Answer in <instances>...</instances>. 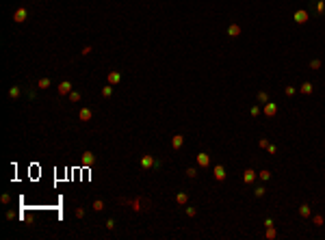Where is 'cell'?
Here are the masks:
<instances>
[{
    "label": "cell",
    "mask_w": 325,
    "mask_h": 240,
    "mask_svg": "<svg viewBox=\"0 0 325 240\" xmlns=\"http://www.w3.org/2000/svg\"><path fill=\"white\" fill-rule=\"evenodd\" d=\"M264 195V188H256V197H262Z\"/></svg>",
    "instance_id": "cell-35"
},
{
    "label": "cell",
    "mask_w": 325,
    "mask_h": 240,
    "mask_svg": "<svg viewBox=\"0 0 325 240\" xmlns=\"http://www.w3.org/2000/svg\"><path fill=\"white\" fill-rule=\"evenodd\" d=\"M228 35H230V37H239V35H241V26L232 24V26L228 28Z\"/></svg>",
    "instance_id": "cell-16"
},
{
    "label": "cell",
    "mask_w": 325,
    "mask_h": 240,
    "mask_svg": "<svg viewBox=\"0 0 325 240\" xmlns=\"http://www.w3.org/2000/svg\"><path fill=\"white\" fill-rule=\"evenodd\" d=\"M78 119H80V121H91V119H93L91 108H80V110H78Z\"/></svg>",
    "instance_id": "cell-6"
},
{
    "label": "cell",
    "mask_w": 325,
    "mask_h": 240,
    "mask_svg": "<svg viewBox=\"0 0 325 240\" xmlns=\"http://www.w3.org/2000/svg\"><path fill=\"white\" fill-rule=\"evenodd\" d=\"M243 177H245V182H247V184H251V182L256 180V171H254V169H247Z\"/></svg>",
    "instance_id": "cell-13"
},
{
    "label": "cell",
    "mask_w": 325,
    "mask_h": 240,
    "mask_svg": "<svg viewBox=\"0 0 325 240\" xmlns=\"http://www.w3.org/2000/svg\"><path fill=\"white\" fill-rule=\"evenodd\" d=\"M299 214H301V216H310V208H308V205H301V208H299Z\"/></svg>",
    "instance_id": "cell-21"
},
{
    "label": "cell",
    "mask_w": 325,
    "mask_h": 240,
    "mask_svg": "<svg viewBox=\"0 0 325 240\" xmlns=\"http://www.w3.org/2000/svg\"><path fill=\"white\" fill-rule=\"evenodd\" d=\"M7 219H9V221H13V219H15V212H13V210H9V212H7Z\"/></svg>",
    "instance_id": "cell-32"
},
{
    "label": "cell",
    "mask_w": 325,
    "mask_h": 240,
    "mask_svg": "<svg viewBox=\"0 0 325 240\" xmlns=\"http://www.w3.org/2000/svg\"><path fill=\"white\" fill-rule=\"evenodd\" d=\"M258 100H260V102H267L269 97H267V93H260V95H258Z\"/></svg>",
    "instance_id": "cell-34"
},
{
    "label": "cell",
    "mask_w": 325,
    "mask_h": 240,
    "mask_svg": "<svg viewBox=\"0 0 325 240\" xmlns=\"http://www.w3.org/2000/svg\"><path fill=\"white\" fill-rule=\"evenodd\" d=\"M76 219H85V208H76Z\"/></svg>",
    "instance_id": "cell-23"
},
{
    "label": "cell",
    "mask_w": 325,
    "mask_h": 240,
    "mask_svg": "<svg viewBox=\"0 0 325 240\" xmlns=\"http://www.w3.org/2000/svg\"><path fill=\"white\" fill-rule=\"evenodd\" d=\"M50 85H52L50 78H39V80H37V89H48Z\"/></svg>",
    "instance_id": "cell-15"
},
{
    "label": "cell",
    "mask_w": 325,
    "mask_h": 240,
    "mask_svg": "<svg viewBox=\"0 0 325 240\" xmlns=\"http://www.w3.org/2000/svg\"><path fill=\"white\" fill-rule=\"evenodd\" d=\"M0 201H2L4 205H7V203H11V195H2V199H0Z\"/></svg>",
    "instance_id": "cell-26"
},
{
    "label": "cell",
    "mask_w": 325,
    "mask_h": 240,
    "mask_svg": "<svg viewBox=\"0 0 325 240\" xmlns=\"http://www.w3.org/2000/svg\"><path fill=\"white\" fill-rule=\"evenodd\" d=\"M91 50H93L91 46H85V48H82V52H80V54H82V56H87V54H91Z\"/></svg>",
    "instance_id": "cell-25"
},
{
    "label": "cell",
    "mask_w": 325,
    "mask_h": 240,
    "mask_svg": "<svg viewBox=\"0 0 325 240\" xmlns=\"http://www.w3.org/2000/svg\"><path fill=\"white\" fill-rule=\"evenodd\" d=\"M69 102H80V93L78 91H72L69 93Z\"/></svg>",
    "instance_id": "cell-20"
},
{
    "label": "cell",
    "mask_w": 325,
    "mask_h": 240,
    "mask_svg": "<svg viewBox=\"0 0 325 240\" xmlns=\"http://www.w3.org/2000/svg\"><path fill=\"white\" fill-rule=\"evenodd\" d=\"M310 67H312V69H319V67H321V61H312Z\"/></svg>",
    "instance_id": "cell-27"
},
{
    "label": "cell",
    "mask_w": 325,
    "mask_h": 240,
    "mask_svg": "<svg viewBox=\"0 0 325 240\" xmlns=\"http://www.w3.org/2000/svg\"><path fill=\"white\" fill-rule=\"evenodd\" d=\"M69 93H72V82L63 80L61 85H59V95H69Z\"/></svg>",
    "instance_id": "cell-5"
},
{
    "label": "cell",
    "mask_w": 325,
    "mask_h": 240,
    "mask_svg": "<svg viewBox=\"0 0 325 240\" xmlns=\"http://www.w3.org/2000/svg\"><path fill=\"white\" fill-rule=\"evenodd\" d=\"M208 162H210L208 154H197V164H200V167H208Z\"/></svg>",
    "instance_id": "cell-9"
},
{
    "label": "cell",
    "mask_w": 325,
    "mask_h": 240,
    "mask_svg": "<svg viewBox=\"0 0 325 240\" xmlns=\"http://www.w3.org/2000/svg\"><path fill=\"white\" fill-rule=\"evenodd\" d=\"M314 225H323V216H314Z\"/></svg>",
    "instance_id": "cell-33"
},
{
    "label": "cell",
    "mask_w": 325,
    "mask_h": 240,
    "mask_svg": "<svg viewBox=\"0 0 325 240\" xmlns=\"http://www.w3.org/2000/svg\"><path fill=\"white\" fill-rule=\"evenodd\" d=\"M186 214H189V216H195V208H186Z\"/></svg>",
    "instance_id": "cell-36"
},
{
    "label": "cell",
    "mask_w": 325,
    "mask_h": 240,
    "mask_svg": "<svg viewBox=\"0 0 325 240\" xmlns=\"http://www.w3.org/2000/svg\"><path fill=\"white\" fill-rule=\"evenodd\" d=\"M267 238H275V229H273V227H269V232H267Z\"/></svg>",
    "instance_id": "cell-31"
},
{
    "label": "cell",
    "mask_w": 325,
    "mask_h": 240,
    "mask_svg": "<svg viewBox=\"0 0 325 240\" xmlns=\"http://www.w3.org/2000/svg\"><path fill=\"white\" fill-rule=\"evenodd\" d=\"M301 93H312V85H310V82L301 85Z\"/></svg>",
    "instance_id": "cell-22"
},
{
    "label": "cell",
    "mask_w": 325,
    "mask_h": 240,
    "mask_svg": "<svg viewBox=\"0 0 325 240\" xmlns=\"http://www.w3.org/2000/svg\"><path fill=\"white\" fill-rule=\"evenodd\" d=\"M215 177L217 180H225V169L223 167H215Z\"/></svg>",
    "instance_id": "cell-17"
},
{
    "label": "cell",
    "mask_w": 325,
    "mask_h": 240,
    "mask_svg": "<svg viewBox=\"0 0 325 240\" xmlns=\"http://www.w3.org/2000/svg\"><path fill=\"white\" fill-rule=\"evenodd\" d=\"M113 227H115V221L108 219V221H106V229H113Z\"/></svg>",
    "instance_id": "cell-30"
},
{
    "label": "cell",
    "mask_w": 325,
    "mask_h": 240,
    "mask_svg": "<svg viewBox=\"0 0 325 240\" xmlns=\"http://www.w3.org/2000/svg\"><path fill=\"white\" fill-rule=\"evenodd\" d=\"M264 113H267L269 117H271V115H275V113H278V106H275L273 102H267V106H264Z\"/></svg>",
    "instance_id": "cell-10"
},
{
    "label": "cell",
    "mask_w": 325,
    "mask_h": 240,
    "mask_svg": "<svg viewBox=\"0 0 325 240\" xmlns=\"http://www.w3.org/2000/svg\"><path fill=\"white\" fill-rule=\"evenodd\" d=\"M260 177H262V180H269V177H271V173H269V171H260Z\"/></svg>",
    "instance_id": "cell-28"
},
{
    "label": "cell",
    "mask_w": 325,
    "mask_h": 240,
    "mask_svg": "<svg viewBox=\"0 0 325 240\" xmlns=\"http://www.w3.org/2000/svg\"><path fill=\"white\" fill-rule=\"evenodd\" d=\"M317 11H319V13L325 11V0H319V2H317Z\"/></svg>",
    "instance_id": "cell-24"
},
{
    "label": "cell",
    "mask_w": 325,
    "mask_h": 240,
    "mask_svg": "<svg viewBox=\"0 0 325 240\" xmlns=\"http://www.w3.org/2000/svg\"><path fill=\"white\" fill-rule=\"evenodd\" d=\"M141 167H143V169H150V167H156V160H154L150 154H143V156H141Z\"/></svg>",
    "instance_id": "cell-4"
},
{
    "label": "cell",
    "mask_w": 325,
    "mask_h": 240,
    "mask_svg": "<svg viewBox=\"0 0 325 240\" xmlns=\"http://www.w3.org/2000/svg\"><path fill=\"white\" fill-rule=\"evenodd\" d=\"M295 22H297V24L308 22V13H306V11H297V13H295Z\"/></svg>",
    "instance_id": "cell-8"
},
{
    "label": "cell",
    "mask_w": 325,
    "mask_h": 240,
    "mask_svg": "<svg viewBox=\"0 0 325 240\" xmlns=\"http://www.w3.org/2000/svg\"><path fill=\"white\" fill-rule=\"evenodd\" d=\"M106 82L108 85H119V82H122V74H119V71H108L106 74Z\"/></svg>",
    "instance_id": "cell-3"
},
{
    "label": "cell",
    "mask_w": 325,
    "mask_h": 240,
    "mask_svg": "<svg viewBox=\"0 0 325 240\" xmlns=\"http://www.w3.org/2000/svg\"><path fill=\"white\" fill-rule=\"evenodd\" d=\"M26 18H28V11H26L24 7H20V9L13 13V22H15V24H22V22H26Z\"/></svg>",
    "instance_id": "cell-2"
},
{
    "label": "cell",
    "mask_w": 325,
    "mask_h": 240,
    "mask_svg": "<svg viewBox=\"0 0 325 240\" xmlns=\"http://www.w3.org/2000/svg\"><path fill=\"white\" fill-rule=\"evenodd\" d=\"M104 205H106V203H104V201H102V199H93V203H91V208H93V210H96V212H102V210H104Z\"/></svg>",
    "instance_id": "cell-14"
},
{
    "label": "cell",
    "mask_w": 325,
    "mask_h": 240,
    "mask_svg": "<svg viewBox=\"0 0 325 240\" xmlns=\"http://www.w3.org/2000/svg\"><path fill=\"white\" fill-rule=\"evenodd\" d=\"M93 162H96V156H93V152H82V164H87V167H91Z\"/></svg>",
    "instance_id": "cell-7"
},
{
    "label": "cell",
    "mask_w": 325,
    "mask_h": 240,
    "mask_svg": "<svg viewBox=\"0 0 325 240\" xmlns=\"http://www.w3.org/2000/svg\"><path fill=\"white\" fill-rule=\"evenodd\" d=\"M20 95H22V89H20V87H11V89H9V97H11V100H18Z\"/></svg>",
    "instance_id": "cell-11"
},
{
    "label": "cell",
    "mask_w": 325,
    "mask_h": 240,
    "mask_svg": "<svg viewBox=\"0 0 325 240\" xmlns=\"http://www.w3.org/2000/svg\"><path fill=\"white\" fill-rule=\"evenodd\" d=\"M182 141H184L182 136H180V134H176V136L171 138V147H173V149H180V147H182Z\"/></svg>",
    "instance_id": "cell-12"
},
{
    "label": "cell",
    "mask_w": 325,
    "mask_h": 240,
    "mask_svg": "<svg viewBox=\"0 0 325 240\" xmlns=\"http://www.w3.org/2000/svg\"><path fill=\"white\" fill-rule=\"evenodd\" d=\"M186 199H189V195H186V193H178V197H176V201H178L180 205H184V203H186Z\"/></svg>",
    "instance_id": "cell-19"
},
{
    "label": "cell",
    "mask_w": 325,
    "mask_h": 240,
    "mask_svg": "<svg viewBox=\"0 0 325 240\" xmlns=\"http://www.w3.org/2000/svg\"><path fill=\"white\" fill-rule=\"evenodd\" d=\"M186 175H189V177H195L197 171H195V169H186Z\"/></svg>",
    "instance_id": "cell-29"
},
{
    "label": "cell",
    "mask_w": 325,
    "mask_h": 240,
    "mask_svg": "<svg viewBox=\"0 0 325 240\" xmlns=\"http://www.w3.org/2000/svg\"><path fill=\"white\" fill-rule=\"evenodd\" d=\"M119 203H130V205H132V210H135V212H141V210H145V205H147V201H145L143 197L135 199V201H128V199H119Z\"/></svg>",
    "instance_id": "cell-1"
},
{
    "label": "cell",
    "mask_w": 325,
    "mask_h": 240,
    "mask_svg": "<svg viewBox=\"0 0 325 240\" xmlns=\"http://www.w3.org/2000/svg\"><path fill=\"white\" fill-rule=\"evenodd\" d=\"M111 95H113V85L102 87V97H111Z\"/></svg>",
    "instance_id": "cell-18"
}]
</instances>
